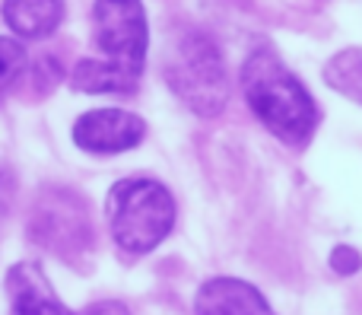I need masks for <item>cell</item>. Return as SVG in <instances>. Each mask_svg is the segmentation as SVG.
Returning a JSON list of instances; mask_svg holds the SVG:
<instances>
[{"instance_id":"1","label":"cell","mask_w":362,"mask_h":315,"mask_svg":"<svg viewBox=\"0 0 362 315\" xmlns=\"http://www.w3.org/2000/svg\"><path fill=\"white\" fill-rule=\"evenodd\" d=\"M95 57L74 67V89L86 96H127L140 86L150 51V23L144 0H95Z\"/></svg>"},{"instance_id":"2","label":"cell","mask_w":362,"mask_h":315,"mask_svg":"<svg viewBox=\"0 0 362 315\" xmlns=\"http://www.w3.org/2000/svg\"><path fill=\"white\" fill-rule=\"evenodd\" d=\"M242 93L255 118L289 147H305L318 127V105L308 86L274 48H255L242 64Z\"/></svg>"},{"instance_id":"3","label":"cell","mask_w":362,"mask_h":315,"mask_svg":"<svg viewBox=\"0 0 362 315\" xmlns=\"http://www.w3.org/2000/svg\"><path fill=\"white\" fill-rule=\"evenodd\" d=\"M163 76L175 99L197 118H216L229 105V70L223 51L206 32L178 29L165 45Z\"/></svg>"},{"instance_id":"4","label":"cell","mask_w":362,"mask_h":315,"mask_svg":"<svg viewBox=\"0 0 362 315\" xmlns=\"http://www.w3.org/2000/svg\"><path fill=\"white\" fill-rule=\"evenodd\" d=\"M175 197L156 178H121L105 197L108 233L127 255H146L163 246L175 227Z\"/></svg>"},{"instance_id":"5","label":"cell","mask_w":362,"mask_h":315,"mask_svg":"<svg viewBox=\"0 0 362 315\" xmlns=\"http://www.w3.org/2000/svg\"><path fill=\"white\" fill-rule=\"evenodd\" d=\"M29 239L64 265L80 268L93 252V223L86 201L67 185H45L32 204Z\"/></svg>"},{"instance_id":"6","label":"cell","mask_w":362,"mask_h":315,"mask_svg":"<svg viewBox=\"0 0 362 315\" xmlns=\"http://www.w3.org/2000/svg\"><path fill=\"white\" fill-rule=\"evenodd\" d=\"M146 121L127 108H93L74 121V144L89 156H115L140 147Z\"/></svg>"},{"instance_id":"7","label":"cell","mask_w":362,"mask_h":315,"mask_svg":"<svg viewBox=\"0 0 362 315\" xmlns=\"http://www.w3.org/2000/svg\"><path fill=\"white\" fill-rule=\"evenodd\" d=\"M4 290L6 303H10V315H76L61 303V297L51 290L45 271L32 261H19L6 271Z\"/></svg>"},{"instance_id":"8","label":"cell","mask_w":362,"mask_h":315,"mask_svg":"<svg viewBox=\"0 0 362 315\" xmlns=\"http://www.w3.org/2000/svg\"><path fill=\"white\" fill-rule=\"evenodd\" d=\"M194 315H274V309L248 280L213 277L200 284L194 297Z\"/></svg>"},{"instance_id":"9","label":"cell","mask_w":362,"mask_h":315,"mask_svg":"<svg viewBox=\"0 0 362 315\" xmlns=\"http://www.w3.org/2000/svg\"><path fill=\"white\" fill-rule=\"evenodd\" d=\"M64 13H67L64 0H4L0 4V16L19 42L51 38L61 29Z\"/></svg>"},{"instance_id":"10","label":"cell","mask_w":362,"mask_h":315,"mask_svg":"<svg viewBox=\"0 0 362 315\" xmlns=\"http://www.w3.org/2000/svg\"><path fill=\"white\" fill-rule=\"evenodd\" d=\"M325 80H327V86L350 96L353 102H362V48L340 51L325 67Z\"/></svg>"},{"instance_id":"11","label":"cell","mask_w":362,"mask_h":315,"mask_svg":"<svg viewBox=\"0 0 362 315\" xmlns=\"http://www.w3.org/2000/svg\"><path fill=\"white\" fill-rule=\"evenodd\" d=\"M25 67H29V55H25V45L19 38L0 35V102L16 89V83L23 80Z\"/></svg>"},{"instance_id":"12","label":"cell","mask_w":362,"mask_h":315,"mask_svg":"<svg viewBox=\"0 0 362 315\" xmlns=\"http://www.w3.org/2000/svg\"><path fill=\"white\" fill-rule=\"evenodd\" d=\"M29 70V99H42V96H48L51 89L61 83V64L51 61V57H38L35 67H25Z\"/></svg>"},{"instance_id":"13","label":"cell","mask_w":362,"mask_h":315,"mask_svg":"<svg viewBox=\"0 0 362 315\" xmlns=\"http://www.w3.org/2000/svg\"><path fill=\"white\" fill-rule=\"evenodd\" d=\"M331 268L337 274H356L362 268V255L356 252V248H350V246H337L331 252Z\"/></svg>"},{"instance_id":"14","label":"cell","mask_w":362,"mask_h":315,"mask_svg":"<svg viewBox=\"0 0 362 315\" xmlns=\"http://www.w3.org/2000/svg\"><path fill=\"white\" fill-rule=\"evenodd\" d=\"M83 315H131L124 303H115V299H105V303H93Z\"/></svg>"}]
</instances>
